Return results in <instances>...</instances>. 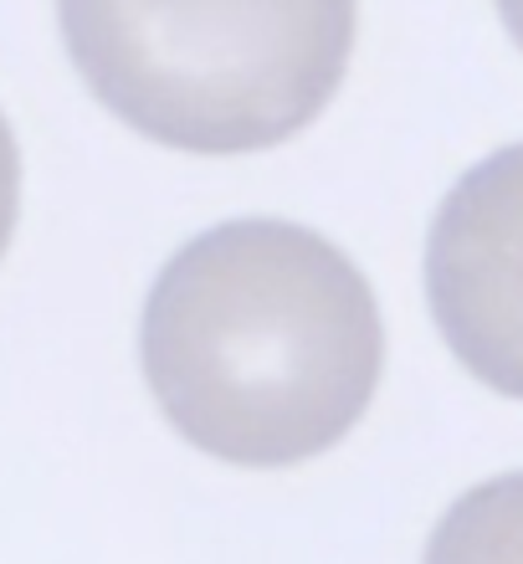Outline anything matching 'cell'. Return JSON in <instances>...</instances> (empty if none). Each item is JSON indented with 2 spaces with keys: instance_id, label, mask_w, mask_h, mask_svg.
<instances>
[{
  "instance_id": "obj_1",
  "label": "cell",
  "mask_w": 523,
  "mask_h": 564,
  "mask_svg": "<svg viewBox=\"0 0 523 564\" xmlns=\"http://www.w3.org/2000/svg\"><path fill=\"white\" fill-rule=\"evenodd\" d=\"M139 355L165 421L237 467H293L370 411L385 324L364 272L298 221H221L154 278Z\"/></svg>"
},
{
  "instance_id": "obj_2",
  "label": "cell",
  "mask_w": 523,
  "mask_h": 564,
  "mask_svg": "<svg viewBox=\"0 0 523 564\" xmlns=\"http://www.w3.org/2000/svg\"><path fill=\"white\" fill-rule=\"evenodd\" d=\"M77 77L119 123L185 154H257L324 113L355 57V0H57Z\"/></svg>"
},
{
  "instance_id": "obj_3",
  "label": "cell",
  "mask_w": 523,
  "mask_h": 564,
  "mask_svg": "<svg viewBox=\"0 0 523 564\" xmlns=\"http://www.w3.org/2000/svg\"><path fill=\"white\" fill-rule=\"evenodd\" d=\"M426 297L462 370L523 401V144L447 191L426 237Z\"/></svg>"
},
{
  "instance_id": "obj_4",
  "label": "cell",
  "mask_w": 523,
  "mask_h": 564,
  "mask_svg": "<svg viewBox=\"0 0 523 564\" xmlns=\"http://www.w3.org/2000/svg\"><path fill=\"white\" fill-rule=\"evenodd\" d=\"M421 564H523V473L462 492L432 529Z\"/></svg>"
},
{
  "instance_id": "obj_5",
  "label": "cell",
  "mask_w": 523,
  "mask_h": 564,
  "mask_svg": "<svg viewBox=\"0 0 523 564\" xmlns=\"http://www.w3.org/2000/svg\"><path fill=\"white\" fill-rule=\"evenodd\" d=\"M15 216H21V149H15L11 123L0 113V257L11 247Z\"/></svg>"
},
{
  "instance_id": "obj_6",
  "label": "cell",
  "mask_w": 523,
  "mask_h": 564,
  "mask_svg": "<svg viewBox=\"0 0 523 564\" xmlns=\"http://www.w3.org/2000/svg\"><path fill=\"white\" fill-rule=\"evenodd\" d=\"M498 15H503V26H509V36L523 46V0H498Z\"/></svg>"
}]
</instances>
